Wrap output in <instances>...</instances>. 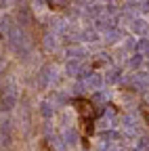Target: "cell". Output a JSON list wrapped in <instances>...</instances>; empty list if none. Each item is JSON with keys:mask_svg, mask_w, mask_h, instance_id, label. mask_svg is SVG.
<instances>
[]
</instances>
